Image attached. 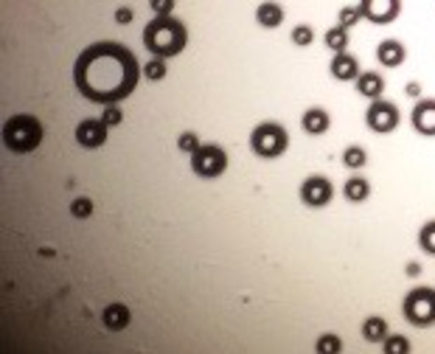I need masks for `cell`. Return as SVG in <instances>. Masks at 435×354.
<instances>
[{
    "label": "cell",
    "instance_id": "13",
    "mask_svg": "<svg viewBox=\"0 0 435 354\" xmlns=\"http://www.w3.org/2000/svg\"><path fill=\"white\" fill-rule=\"evenodd\" d=\"M329 71H331V76L340 79V82H357L360 73H362V71H360V62H357V56H351L349 51H346V54H334Z\"/></svg>",
    "mask_w": 435,
    "mask_h": 354
},
{
    "label": "cell",
    "instance_id": "18",
    "mask_svg": "<svg viewBox=\"0 0 435 354\" xmlns=\"http://www.w3.org/2000/svg\"><path fill=\"white\" fill-rule=\"evenodd\" d=\"M256 20H259V25H264V28H278L284 23V9L278 6V3H261L259 9H256Z\"/></svg>",
    "mask_w": 435,
    "mask_h": 354
},
{
    "label": "cell",
    "instance_id": "8",
    "mask_svg": "<svg viewBox=\"0 0 435 354\" xmlns=\"http://www.w3.org/2000/svg\"><path fill=\"white\" fill-rule=\"evenodd\" d=\"M331 197H334V186L320 174L306 177V180L301 183V200H303V205H309V209H326V205L331 202Z\"/></svg>",
    "mask_w": 435,
    "mask_h": 354
},
{
    "label": "cell",
    "instance_id": "4",
    "mask_svg": "<svg viewBox=\"0 0 435 354\" xmlns=\"http://www.w3.org/2000/svg\"><path fill=\"white\" fill-rule=\"evenodd\" d=\"M287 146H290V132L278 121H264L250 132V150L264 161L281 158L287 152Z\"/></svg>",
    "mask_w": 435,
    "mask_h": 354
},
{
    "label": "cell",
    "instance_id": "32",
    "mask_svg": "<svg viewBox=\"0 0 435 354\" xmlns=\"http://www.w3.org/2000/svg\"><path fill=\"white\" fill-rule=\"evenodd\" d=\"M115 23H121V25L132 23V9H130V6H118V9H115Z\"/></svg>",
    "mask_w": 435,
    "mask_h": 354
},
{
    "label": "cell",
    "instance_id": "19",
    "mask_svg": "<svg viewBox=\"0 0 435 354\" xmlns=\"http://www.w3.org/2000/svg\"><path fill=\"white\" fill-rule=\"evenodd\" d=\"M343 194H346V200H351V202H362V200H368L371 197V183L365 180V177H349L346 180V186H343Z\"/></svg>",
    "mask_w": 435,
    "mask_h": 354
},
{
    "label": "cell",
    "instance_id": "2",
    "mask_svg": "<svg viewBox=\"0 0 435 354\" xmlns=\"http://www.w3.org/2000/svg\"><path fill=\"white\" fill-rule=\"evenodd\" d=\"M143 45L158 59L177 56L185 51V45H189V28H185L177 17H154L143 28Z\"/></svg>",
    "mask_w": 435,
    "mask_h": 354
},
{
    "label": "cell",
    "instance_id": "22",
    "mask_svg": "<svg viewBox=\"0 0 435 354\" xmlns=\"http://www.w3.org/2000/svg\"><path fill=\"white\" fill-rule=\"evenodd\" d=\"M315 351H318V354H340V351H343V340H340V335L326 332V335L318 338Z\"/></svg>",
    "mask_w": 435,
    "mask_h": 354
},
{
    "label": "cell",
    "instance_id": "10",
    "mask_svg": "<svg viewBox=\"0 0 435 354\" xmlns=\"http://www.w3.org/2000/svg\"><path fill=\"white\" fill-rule=\"evenodd\" d=\"M360 12H362V17H368L371 23L388 25V23H393V20L399 17L401 3H399V0H362Z\"/></svg>",
    "mask_w": 435,
    "mask_h": 354
},
{
    "label": "cell",
    "instance_id": "30",
    "mask_svg": "<svg viewBox=\"0 0 435 354\" xmlns=\"http://www.w3.org/2000/svg\"><path fill=\"white\" fill-rule=\"evenodd\" d=\"M102 121H104L107 127H118V124L124 121V110H121L118 104H107V110L102 113Z\"/></svg>",
    "mask_w": 435,
    "mask_h": 354
},
{
    "label": "cell",
    "instance_id": "1",
    "mask_svg": "<svg viewBox=\"0 0 435 354\" xmlns=\"http://www.w3.org/2000/svg\"><path fill=\"white\" fill-rule=\"evenodd\" d=\"M141 65L130 48L121 43H93L87 45L73 65L76 91L96 104H118L138 87Z\"/></svg>",
    "mask_w": 435,
    "mask_h": 354
},
{
    "label": "cell",
    "instance_id": "6",
    "mask_svg": "<svg viewBox=\"0 0 435 354\" xmlns=\"http://www.w3.org/2000/svg\"><path fill=\"white\" fill-rule=\"evenodd\" d=\"M191 169L197 177H202V180H216V177H222L228 169V152L220 143H202L191 155Z\"/></svg>",
    "mask_w": 435,
    "mask_h": 354
},
{
    "label": "cell",
    "instance_id": "16",
    "mask_svg": "<svg viewBox=\"0 0 435 354\" xmlns=\"http://www.w3.org/2000/svg\"><path fill=\"white\" fill-rule=\"evenodd\" d=\"M301 124H303V130L309 135H323L331 127V118H329V113L323 107H309L303 113V118H301Z\"/></svg>",
    "mask_w": 435,
    "mask_h": 354
},
{
    "label": "cell",
    "instance_id": "14",
    "mask_svg": "<svg viewBox=\"0 0 435 354\" xmlns=\"http://www.w3.org/2000/svg\"><path fill=\"white\" fill-rule=\"evenodd\" d=\"M405 56H408V51L399 40H382L377 45V59L385 68H399L401 62H405Z\"/></svg>",
    "mask_w": 435,
    "mask_h": 354
},
{
    "label": "cell",
    "instance_id": "26",
    "mask_svg": "<svg viewBox=\"0 0 435 354\" xmlns=\"http://www.w3.org/2000/svg\"><path fill=\"white\" fill-rule=\"evenodd\" d=\"M200 146H202V143H200V135H197V132H191V130H189V132H180V138H177V150H180L183 155H194Z\"/></svg>",
    "mask_w": 435,
    "mask_h": 354
},
{
    "label": "cell",
    "instance_id": "25",
    "mask_svg": "<svg viewBox=\"0 0 435 354\" xmlns=\"http://www.w3.org/2000/svg\"><path fill=\"white\" fill-rule=\"evenodd\" d=\"M343 163L349 169H362L368 163V152L362 150V146H349V150L343 152Z\"/></svg>",
    "mask_w": 435,
    "mask_h": 354
},
{
    "label": "cell",
    "instance_id": "34",
    "mask_svg": "<svg viewBox=\"0 0 435 354\" xmlns=\"http://www.w3.org/2000/svg\"><path fill=\"white\" fill-rule=\"evenodd\" d=\"M408 276H421V264H419V261H410V264H408Z\"/></svg>",
    "mask_w": 435,
    "mask_h": 354
},
{
    "label": "cell",
    "instance_id": "7",
    "mask_svg": "<svg viewBox=\"0 0 435 354\" xmlns=\"http://www.w3.org/2000/svg\"><path fill=\"white\" fill-rule=\"evenodd\" d=\"M399 121H401L399 107L393 102H385V99H377L374 104L368 107V113H365V124L374 132H379V135L393 132L399 127Z\"/></svg>",
    "mask_w": 435,
    "mask_h": 354
},
{
    "label": "cell",
    "instance_id": "17",
    "mask_svg": "<svg viewBox=\"0 0 435 354\" xmlns=\"http://www.w3.org/2000/svg\"><path fill=\"white\" fill-rule=\"evenodd\" d=\"M388 335H390V332H388V320L379 318V315H371V318L362 323V338H365L368 343H382Z\"/></svg>",
    "mask_w": 435,
    "mask_h": 354
},
{
    "label": "cell",
    "instance_id": "9",
    "mask_svg": "<svg viewBox=\"0 0 435 354\" xmlns=\"http://www.w3.org/2000/svg\"><path fill=\"white\" fill-rule=\"evenodd\" d=\"M110 127L102 121V118H84V121L76 124V143L84 146V150H99V146L107 143V132Z\"/></svg>",
    "mask_w": 435,
    "mask_h": 354
},
{
    "label": "cell",
    "instance_id": "28",
    "mask_svg": "<svg viewBox=\"0 0 435 354\" xmlns=\"http://www.w3.org/2000/svg\"><path fill=\"white\" fill-rule=\"evenodd\" d=\"M312 40H315L312 25H295V28H292V43H295V45L306 48V45H312Z\"/></svg>",
    "mask_w": 435,
    "mask_h": 354
},
{
    "label": "cell",
    "instance_id": "11",
    "mask_svg": "<svg viewBox=\"0 0 435 354\" xmlns=\"http://www.w3.org/2000/svg\"><path fill=\"white\" fill-rule=\"evenodd\" d=\"M410 121H413V130H416V132L432 138V135H435V99H421V102L413 107Z\"/></svg>",
    "mask_w": 435,
    "mask_h": 354
},
{
    "label": "cell",
    "instance_id": "3",
    "mask_svg": "<svg viewBox=\"0 0 435 354\" xmlns=\"http://www.w3.org/2000/svg\"><path fill=\"white\" fill-rule=\"evenodd\" d=\"M43 143V124L40 118L20 113L12 115L9 121L3 124V146L14 155H31Z\"/></svg>",
    "mask_w": 435,
    "mask_h": 354
},
{
    "label": "cell",
    "instance_id": "15",
    "mask_svg": "<svg viewBox=\"0 0 435 354\" xmlns=\"http://www.w3.org/2000/svg\"><path fill=\"white\" fill-rule=\"evenodd\" d=\"M357 93L365 96V99H371V102L382 99V93H385V79H382V73H377V71L360 73V79H357Z\"/></svg>",
    "mask_w": 435,
    "mask_h": 354
},
{
    "label": "cell",
    "instance_id": "24",
    "mask_svg": "<svg viewBox=\"0 0 435 354\" xmlns=\"http://www.w3.org/2000/svg\"><path fill=\"white\" fill-rule=\"evenodd\" d=\"M419 245L427 256H435V220L432 222H424L421 231H419Z\"/></svg>",
    "mask_w": 435,
    "mask_h": 354
},
{
    "label": "cell",
    "instance_id": "31",
    "mask_svg": "<svg viewBox=\"0 0 435 354\" xmlns=\"http://www.w3.org/2000/svg\"><path fill=\"white\" fill-rule=\"evenodd\" d=\"M152 12L158 14V17H172V12H174V0H152Z\"/></svg>",
    "mask_w": 435,
    "mask_h": 354
},
{
    "label": "cell",
    "instance_id": "27",
    "mask_svg": "<svg viewBox=\"0 0 435 354\" xmlns=\"http://www.w3.org/2000/svg\"><path fill=\"white\" fill-rule=\"evenodd\" d=\"M71 214H73L76 220L93 217V200H90V197H76V200L71 202Z\"/></svg>",
    "mask_w": 435,
    "mask_h": 354
},
{
    "label": "cell",
    "instance_id": "23",
    "mask_svg": "<svg viewBox=\"0 0 435 354\" xmlns=\"http://www.w3.org/2000/svg\"><path fill=\"white\" fill-rule=\"evenodd\" d=\"M382 351L385 354H408L410 351V340L405 335H388L382 340Z\"/></svg>",
    "mask_w": 435,
    "mask_h": 354
},
{
    "label": "cell",
    "instance_id": "29",
    "mask_svg": "<svg viewBox=\"0 0 435 354\" xmlns=\"http://www.w3.org/2000/svg\"><path fill=\"white\" fill-rule=\"evenodd\" d=\"M357 20H362L360 3H357V6H349V9H343V12H340V28H346V32H349V28H351Z\"/></svg>",
    "mask_w": 435,
    "mask_h": 354
},
{
    "label": "cell",
    "instance_id": "20",
    "mask_svg": "<svg viewBox=\"0 0 435 354\" xmlns=\"http://www.w3.org/2000/svg\"><path fill=\"white\" fill-rule=\"evenodd\" d=\"M326 45H329L334 54H346V45H349V32H346V28H340V25L329 28V32H326Z\"/></svg>",
    "mask_w": 435,
    "mask_h": 354
},
{
    "label": "cell",
    "instance_id": "33",
    "mask_svg": "<svg viewBox=\"0 0 435 354\" xmlns=\"http://www.w3.org/2000/svg\"><path fill=\"white\" fill-rule=\"evenodd\" d=\"M405 93H408V96H410V99H413V96H421V87H419V84H416V82H410V84H408V87H405Z\"/></svg>",
    "mask_w": 435,
    "mask_h": 354
},
{
    "label": "cell",
    "instance_id": "5",
    "mask_svg": "<svg viewBox=\"0 0 435 354\" xmlns=\"http://www.w3.org/2000/svg\"><path fill=\"white\" fill-rule=\"evenodd\" d=\"M405 320L413 327H432L435 323V290L432 287H416L401 301Z\"/></svg>",
    "mask_w": 435,
    "mask_h": 354
},
{
    "label": "cell",
    "instance_id": "12",
    "mask_svg": "<svg viewBox=\"0 0 435 354\" xmlns=\"http://www.w3.org/2000/svg\"><path fill=\"white\" fill-rule=\"evenodd\" d=\"M130 320H132V312H130L127 304H121V301L107 304L102 309V323H104V329H110V332H124L130 327Z\"/></svg>",
    "mask_w": 435,
    "mask_h": 354
},
{
    "label": "cell",
    "instance_id": "21",
    "mask_svg": "<svg viewBox=\"0 0 435 354\" xmlns=\"http://www.w3.org/2000/svg\"><path fill=\"white\" fill-rule=\"evenodd\" d=\"M166 73H169L166 59L152 56L149 62H143V79H149V82H161V79H166Z\"/></svg>",
    "mask_w": 435,
    "mask_h": 354
}]
</instances>
